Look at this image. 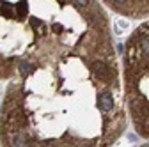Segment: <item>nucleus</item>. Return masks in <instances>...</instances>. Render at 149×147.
<instances>
[{"mask_svg": "<svg viewBox=\"0 0 149 147\" xmlns=\"http://www.w3.org/2000/svg\"><path fill=\"white\" fill-rule=\"evenodd\" d=\"M92 71L96 73V76L100 78V80H110L112 76H114V73H112V69L103 62V60H94L92 62Z\"/></svg>", "mask_w": 149, "mask_h": 147, "instance_id": "2", "label": "nucleus"}, {"mask_svg": "<svg viewBox=\"0 0 149 147\" xmlns=\"http://www.w3.org/2000/svg\"><path fill=\"white\" fill-rule=\"evenodd\" d=\"M98 106L103 112H110L112 106H114V98H112V94L110 92H101L98 96Z\"/></svg>", "mask_w": 149, "mask_h": 147, "instance_id": "3", "label": "nucleus"}, {"mask_svg": "<svg viewBox=\"0 0 149 147\" xmlns=\"http://www.w3.org/2000/svg\"><path fill=\"white\" fill-rule=\"evenodd\" d=\"M34 69H36V66L32 62H29V60H22L20 62V73L22 75H30V73H34Z\"/></svg>", "mask_w": 149, "mask_h": 147, "instance_id": "4", "label": "nucleus"}, {"mask_svg": "<svg viewBox=\"0 0 149 147\" xmlns=\"http://www.w3.org/2000/svg\"><path fill=\"white\" fill-rule=\"evenodd\" d=\"M128 69H146L149 71V23L135 32V35L128 43ZM149 80V78H147ZM142 82V80H139ZM137 83V82H133ZM130 108L137 124V130L149 137V90L142 96H130Z\"/></svg>", "mask_w": 149, "mask_h": 147, "instance_id": "1", "label": "nucleus"}, {"mask_svg": "<svg viewBox=\"0 0 149 147\" xmlns=\"http://www.w3.org/2000/svg\"><path fill=\"white\" fill-rule=\"evenodd\" d=\"M77 4H80V6H87V4H89V0H77Z\"/></svg>", "mask_w": 149, "mask_h": 147, "instance_id": "5", "label": "nucleus"}]
</instances>
